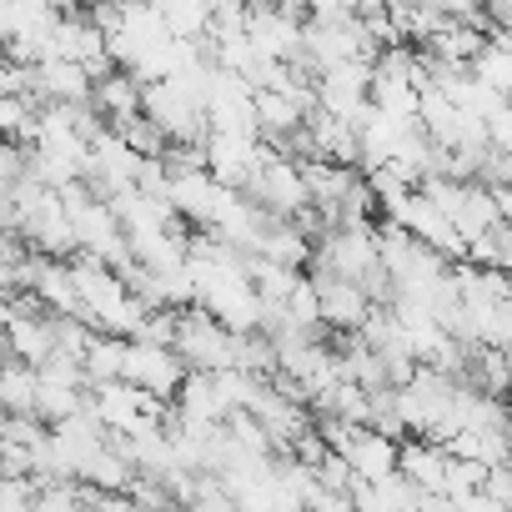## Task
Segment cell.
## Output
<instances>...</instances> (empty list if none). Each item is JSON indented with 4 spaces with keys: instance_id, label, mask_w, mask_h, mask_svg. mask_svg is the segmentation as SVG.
<instances>
[{
    "instance_id": "9a60e30c",
    "label": "cell",
    "mask_w": 512,
    "mask_h": 512,
    "mask_svg": "<svg viewBox=\"0 0 512 512\" xmlns=\"http://www.w3.org/2000/svg\"><path fill=\"white\" fill-rule=\"evenodd\" d=\"M442 472H447V447L437 442H397V477H407L417 492H442Z\"/></svg>"
},
{
    "instance_id": "ba28073f",
    "label": "cell",
    "mask_w": 512,
    "mask_h": 512,
    "mask_svg": "<svg viewBox=\"0 0 512 512\" xmlns=\"http://www.w3.org/2000/svg\"><path fill=\"white\" fill-rule=\"evenodd\" d=\"M367 86H372V61H342V66H327L312 76V96H317V111L337 116V121H357L362 106H367Z\"/></svg>"
},
{
    "instance_id": "603a6c76",
    "label": "cell",
    "mask_w": 512,
    "mask_h": 512,
    "mask_svg": "<svg viewBox=\"0 0 512 512\" xmlns=\"http://www.w3.org/2000/svg\"><path fill=\"white\" fill-rule=\"evenodd\" d=\"M86 407V387H61V382H41L36 377V417L51 427L61 417H76Z\"/></svg>"
},
{
    "instance_id": "6da1fadb",
    "label": "cell",
    "mask_w": 512,
    "mask_h": 512,
    "mask_svg": "<svg viewBox=\"0 0 512 512\" xmlns=\"http://www.w3.org/2000/svg\"><path fill=\"white\" fill-rule=\"evenodd\" d=\"M66 277L76 287V302H81V322L91 332H106V337H131L136 322L146 317L141 297H131V287L106 267L96 256H71L66 262Z\"/></svg>"
},
{
    "instance_id": "30bf717a",
    "label": "cell",
    "mask_w": 512,
    "mask_h": 512,
    "mask_svg": "<svg viewBox=\"0 0 512 512\" xmlns=\"http://www.w3.org/2000/svg\"><path fill=\"white\" fill-rule=\"evenodd\" d=\"M206 131H246L256 136V111H251V86L231 71H211L206 96H201Z\"/></svg>"
},
{
    "instance_id": "e0dca14e",
    "label": "cell",
    "mask_w": 512,
    "mask_h": 512,
    "mask_svg": "<svg viewBox=\"0 0 512 512\" xmlns=\"http://www.w3.org/2000/svg\"><path fill=\"white\" fill-rule=\"evenodd\" d=\"M91 111L111 126V121H126L141 111V81L131 71H106L96 86H91Z\"/></svg>"
},
{
    "instance_id": "d6a6232c",
    "label": "cell",
    "mask_w": 512,
    "mask_h": 512,
    "mask_svg": "<svg viewBox=\"0 0 512 512\" xmlns=\"http://www.w3.org/2000/svg\"><path fill=\"white\" fill-rule=\"evenodd\" d=\"M0 61H6V51H0Z\"/></svg>"
},
{
    "instance_id": "9c48e42d",
    "label": "cell",
    "mask_w": 512,
    "mask_h": 512,
    "mask_svg": "<svg viewBox=\"0 0 512 512\" xmlns=\"http://www.w3.org/2000/svg\"><path fill=\"white\" fill-rule=\"evenodd\" d=\"M186 377V362L171 352V347H156V342H126V357H121V382L151 392L156 402H171L176 387Z\"/></svg>"
},
{
    "instance_id": "cb8c5ba5",
    "label": "cell",
    "mask_w": 512,
    "mask_h": 512,
    "mask_svg": "<svg viewBox=\"0 0 512 512\" xmlns=\"http://www.w3.org/2000/svg\"><path fill=\"white\" fill-rule=\"evenodd\" d=\"M111 131L126 141V151H136L141 161H161L166 156V136L136 111V116H126V121H111Z\"/></svg>"
},
{
    "instance_id": "5b68a950",
    "label": "cell",
    "mask_w": 512,
    "mask_h": 512,
    "mask_svg": "<svg viewBox=\"0 0 512 512\" xmlns=\"http://www.w3.org/2000/svg\"><path fill=\"white\" fill-rule=\"evenodd\" d=\"M241 196L251 206H262L267 216L277 221H292L297 211H307V181H302V166L292 156H267L262 166H256V176L241 186Z\"/></svg>"
},
{
    "instance_id": "7402d4cb",
    "label": "cell",
    "mask_w": 512,
    "mask_h": 512,
    "mask_svg": "<svg viewBox=\"0 0 512 512\" xmlns=\"http://www.w3.org/2000/svg\"><path fill=\"white\" fill-rule=\"evenodd\" d=\"M176 41H206V0H151Z\"/></svg>"
},
{
    "instance_id": "4dcf8cb0",
    "label": "cell",
    "mask_w": 512,
    "mask_h": 512,
    "mask_svg": "<svg viewBox=\"0 0 512 512\" xmlns=\"http://www.w3.org/2000/svg\"><path fill=\"white\" fill-rule=\"evenodd\" d=\"M36 16H41V11H36ZM21 26H26V11L16 6V0H0V51L21 36Z\"/></svg>"
},
{
    "instance_id": "d6986e66",
    "label": "cell",
    "mask_w": 512,
    "mask_h": 512,
    "mask_svg": "<svg viewBox=\"0 0 512 512\" xmlns=\"http://www.w3.org/2000/svg\"><path fill=\"white\" fill-rule=\"evenodd\" d=\"M0 417H36V367L16 357L0 362Z\"/></svg>"
},
{
    "instance_id": "484cf974",
    "label": "cell",
    "mask_w": 512,
    "mask_h": 512,
    "mask_svg": "<svg viewBox=\"0 0 512 512\" xmlns=\"http://www.w3.org/2000/svg\"><path fill=\"white\" fill-rule=\"evenodd\" d=\"M181 512H236V507H231V492L216 482V472H196V487L181 502Z\"/></svg>"
},
{
    "instance_id": "f546056e",
    "label": "cell",
    "mask_w": 512,
    "mask_h": 512,
    "mask_svg": "<svg viewBox=\"0 0 512 512\" xmlns=\"http://www.w3.org/2000/svg\"><path fill=\"white\" fill-rule=\"evenodd\" d=\"M482 497H492L497 507H507V502H512V477H507V462L482 472Z\"/></svg>"
},
{
    "instance_id": "5bb4252c",
    "label": "cell",
    "mask_w": 512,
    "mask_h": 512,
    "mask_svg": "<svg viewBox=\"0 0 512 512\" xmlns=\"http://www.w3.org/2000/svg\"><path fill=\"white\" fill-rule=\"evenodd\" d=\"M91 76L76 66V61H61V56H46L31 66V96L36 101H61V106H76V101H91Z\"/></svg>"
},
{
    "instance_id": "3957f363",
    "label": "cell",
    "mask_w": 512,
    "mask_h": 512,
    "mask_svg": "<svg viewBox=\"0 0 512 512\" xmlns=\"http://www.w3.org/2000/svg\"><path fill=\"white\" fill-rule=\"evenodd\" d=\"M86 412L111 437H131V432H146V427H161L166 422V402H156L151 392H141V387H131L121 377L86 387Z\"/></svg>"
},
{
    "instance_id": "52a82bcc",
    "label": "cell",
    "mask_w": 512,
    "mask_h": 512,
    "mask_svg": "<svg viewBox=\"0 0 512 512\" xmlns=\"http://www.w3.org/2000/svg\"><path fill=\"white\" fill-rule=\"evenodd\" d=\"M387 221L397 226V231H407L412 241H422L427 251H437L442 256V262H462V236L452 231V221L422 196V191H407L402 201H392L387 206Z\"/></svg>"
},
{
    "instance_id": "7a4b0ae2",
    "label": "cell",
    "mask_w": 512,
    "mask_h": 512,
    "mask_svg": "<svg viewBox=\"0 0 512 512\" xmlns=\"http://www.w3.org/2000/svg\"><path fill=\"white\" fill-rule=\"evenodd\" d=\"M141 116L166 136V146H196L206 136L201 96L181 81H146L141 86Z\"/></svg>"
},
{
    "instance_id": "1f68e13d",
    "label": "cell",
    "mask_w": 512,
    "mask_h": 512,
    "mask_svg": "<svg viewBox=\"0 0 512 512\" xmlns=\"http://www.w3.org/2000/svg\"><path fill=\"white\" fill-rule=\"evenodd\" d=\"M307 512H352V497H347V492H322V487H317V492L307 497Z\"/></svg>"
},
{
    "instance_id": "2e32d148",
    "label": "cell",
    "mask_w": 512,
    "mask_h": 512,
    "mask_svg": "<svg viewBox=\"0 0 512 512\" xmlns=\"http://www.w3.org/2000/svg\"><path fill=\"white\" fill-rule=\"evenodd\" d=\"M251 256H262V262H277V267L302 272V267L312 262V236H307L297 221H272V226L262 231V241H256Z\"/></svg>"
},
{
    "instance_id": "44dd1931",
    "label": "cell",
    "mask_w": 512,
    "mask_h": 512,
    "mask_svg": "<svg viewBox=\"0 0 512 512\" xmlns=\"http://www.w3.org/2000/svg\"><path fill=\"white\" fill-rule=\"evenodd\" d=\"M121 357H126V337L91 332L86 347H81V377H86V387H96V382H116V377H121Z\"/></svg>"
},
{
    "instance_id": "ac0fdd59",
    "label": "cell",
    "mask_w": 512,
    "mask_h": 512,
    "mask_svg": "<svg viewBox=\"0 0 512 512\" xmlns=\"http://www.w3.org/2000/svg\"><path fill=\"white\" fill-rule=\"evenodd\" d=\"M467 76L477 81V86H487L492 96H507L512 91V51H507V36H502V26L482 41V51L467 61Z\"/></svg>"
},
{
    "instance_id": "277c9868",
    "label": "cell",
    "mask_w": 512,
    "mask_h": 512,
    "mask_svg": "<svg viewBox=\"0 0 512 512\" xmlns=\"http://www.w3.org/2000/svg\"><path fill=\"white\" fill-rule=\"evenodd\" d=\"M267 156H272V146L262 136H246V131H206L201 136V166H206V176L221 181V186H231V191H241Z\"/></svg>"
},
{
    "instance_id": "83f0119b",
    "label": "cell",
    "mask_w": 512,
    "mask_h": 512,
    "mask_svg": "<svg viewBox=\"0 0 512 512\" xmlns=\"http://www.w3.org/2000/svg\"><path fill=\"white\" fill-rule=\"evenodd\" d=\"M36 507V477H0V512H31Z\"/></svg>"
},
{
    "instance_id": "4fadbf2b",
    "label": "cell",
    "mask_w": 512,
    "mask_h": 512,
    "mask_svg": "<svg viewBox=\"0 0 512 512\" xmlns=\"http://www.w3.org/2000/svg\"><path fill=\"white\" fill-rule=\"evenodd\" d=\"M337 457L352 467V482H382L397 472V442L372 432V427H352V437Z\"/></svg>"
},
{
    "instance_id": "d4e9b609",
    "label": "cell",
    "mask_w": 512,
    "mask_h": 512,
    "mask_svg": "<svg viewBox=\"0 0 512 512\" xmlns=\"http://www.w3.org/2000/svg\"><path fill=\"white\" fill-rule=\"evenodd\" d=\"M31 121H36L31 96H0V141H21V146H26Z\"/></svg>"
},
{
    "instance_id": "8fae6325",
    "label": "cell",
    "mask_w": 512,
    "mask_h": 512,
    "mask_svg": "<svg viewBox=\"0 0 512 512\" xmlns=\"http://www.w3.org/2000/svg\"><path fill=\"white\" fill-rule=\"evenodd\" d=\"M312 297H317V322L332 327V332H362V322L372 317V297L357 282L317 272L312 277Z\"/></svg>"
},
{
    "instance_id": "8992f818",
    "label": "cell",
    "mask_w": 512,
    "mask_h": 512,
    "mask_svg": "<svg viewBox=\"0 0 512 512\" xmlns=\"http://www.w3.org/2000/svg\"><path fill=\"white\" fill-rule=\"evenodd\" d=\"M171 352L186 362V372H221L231 362V332L221 322H211L201 307H181L176 332H171Z\"/></svg>"
},
{
    "instance_id": "7c38bea8",
    "label": "cell",
    "mask_w": 512,
    "mask_h": 512,
    "mask_svg": "<svg viewBox=\"0 0 512 512\" xmlns=\"http://www.w3.org/2000/svg\"><path fill=\"white\" fill-rule=\"evenodd\" d=\"M0 342H6V357L41 367L56 352V322L51 312H11V322L0 327Z\"/></svg>"
},
{
    "instance_id": "ffe728a7",
    "label": "cell",
    "mask_w": 512,
    "mask_h": 512,
    "mask_svg": "<svg viewBox=\"0 0 512 512\" xmlns=\"http://www.w3.org/2000/svg\"><path fill=\"white\" fill-rule=\"evenodd\" d=\"M136 472H131V462L121 457V447L106 437L91 457H86V467L76 472V482H86V487H96V492H126V482H131Z\"/></svg>"
},
{
    "instance_id": "f1b7e54d",
    "label": "cell",
    "mask_w": 512,
    "mask_h": 512,
    "mask_svg": "<svg viewBox=\"0 0 512 512\" xmlns=\"http://www.w3.org/2000/svg\"><path fill=\"white\" fill-rule=\"evenodd\" d=\"M26 176V146L21 141H0V196H11V186Z\"/></svg>"
},
{
    "instance_id": "4316f807",
    "label": "cell",
    "mask_w": 512,
    "mask_h": 512,
    "mask_svg": "<svg viewBox=\"0 0 512 512\" xmlns=\"http://www.w3.org/2000/svg\"><path fill=\"white\" fill-rule=\"evenodd\" d=\"M31 512H81V482H36V507Z\"/></svg>"
}]
</instances>
